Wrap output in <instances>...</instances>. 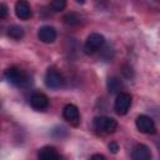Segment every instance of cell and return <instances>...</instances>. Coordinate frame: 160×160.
<instances>
[{
    "label": "cell",
    "instance_id": "cell-1",
    "mask_svg": "<svg viewBox=\"0 0 160 160\" xmlns=\"http://www.w3.org/2000/svg\"><path fill=\"white\" fill-rule=\"evenodd\" d=\"M5 78L10 84L19 86V88H28L31 84V78L24 70L15 68V66L9 68L5 71Z\"/></svg>",
    "mask_w": 160,
    "mask_h": 160
},
{
    "label": "cell",
    "instance_id": "cell-3",
    "mask_svg": "<svg viewBox=\"0 0 160 160\" xmlns=\"http://www.w3.org/2000/svg\"><path fill=\"white\" fill-rule=\"evenodd\" d=\"M94 128L104 134H112L118 129V122L115 119L109 116H98L94 119Z\"/></svg>",
    "mask_w": 160,
    "mask_h": 160
},
{
    "label": "cell",
    "instance_id": "cell-6",
    "mask_svg": "<svg viewBox=\"0 0 160 160\" xmlns=\"http://www.w3.org/2000/svg\"><path fill=\"white\" fill-rule=\"evenodd\" d=\"M135 124H136V128L139 129L140 132H144V134H154L156 131L155 122H154V120L150 116L139 115L136 118V120H135Z\"/></svg>",
    "mask_w": 160,
    "mask_h": 160
},
{
    "label": "cell",
    "instance_id": "cell-12",
    "mask_svg": "<svg viewBox=\"0 0 160 160\" xmlns=\"http://www.w3.org/2000/svg\"><path fill=\"white\" fill-rule=\"evenodd\" d=\"M15 14L21 20H28L31 18V8L26 1H18L15 4Z\"/></svg>",
    "mask_w": 160,
    "mask_h": 160
},
{
    "label": "cell",
    "instance_id": "cell-20",
    "mask_svg": "<svg viewBox=\"0 0 160 160\" xmlns=\"http://www.w3.org/2000/svg\"><path fill=\"white\" fill-rule=\"evenodd\" d=\"M89 160H106V159H105V156L101 155V154H94Z\"/></svg>",
    "mask_w": 160,
    "mask_h": 160
},
{
    "label": "cell",
    "instance_id": "cell-7",
    "mask_svg": "<svg viewBox=\"0 0 160 160\" xmlns=\"http://www.w3.org/2000/svg\"><path fill=\"white\" fill-rule=\"evenodd\" d=\"M62 116L68 122H70L74 126H78L80 122V112H79V109L74 104L65 105L62 110Z\"/></svg>",
    "mask_w": 160,
    "mask_h": 160
},
{
    "label": "cell",
    "instance_id": "cell-17",
    "mask_svg": "<svg viewBox=\"0 0 160 160\" xmlns=\"http://www.w3.org/2000/svg\"><path fill=\"white\" fill-rule=\"evenodd\" d=\"M8 12H9V9H8V6H6L5 4L0 2V20L5 19V18L8 16Z\"/></svg>",
    "mask_w": 160,
    "mask_h": 160
},
{
    "label": "cell",
    "instance_id": "cell-13",
    "mask_svg": "<svg viewBox=\"0 0 160 160\" xmlns=\"http://www.w3.org/2000/svg\"><path fill=\"white\" fill-rule=\"evenodd\" d=\"M122 89V82L119 78L116 76H111L108 79V90L111 94H120Z\"/></svg>",
    "mask_w": 160,
    "mask_h": 160
},
{
    "label": "cell",
    "instance_id": "cell-14",
    "mask_svg": "<svg viewBox=\"0 0 160 160\" xmlns=\"http://www.w3.org/2000/svg\"><path fill=\"white\" fill-rule=\"evenodd\" d=\"M8 35L14 40H20L24 38V29L19 25H11L8 29Z\"/></svg>",
    "mask_w": 160,
    "mask_h": 160
},
{
    "label": "cell",
    "instance_id": "cell-10",
    "mask_svg": "<svg viewBox=\"0 0 160 160\" xmlns=\"http://www.w3.org/2000/svg\"><path fill=\"white\" fill-rule=\"evenodd\" d=\"M131 160H151V151L144 144H138L131 151Z\"/></svg>",
    "mask_w": 160,
    "mask_h": 160
},
{
    "label": "cell",
    "instance_id": "cell-5",
    "mask_svg": "<svg viewBox=\"0 0 160 160\" xmlns=\"http://www.w3.org/2000/svg\"><path fill=\"white\" fill-rule=\"evenodd\" d=\"M44 80H45V85L50 89H60L64 85L62 75L55 69H49L45 74Z\"/></svg>",
    "mask_w": 160,
    "mask_h": 160
},
{
    "label": "cell",
    "instance_id": "cell-2",
    "mask_svg": "<svg viewBox=\"0 0 160 160\" xmlns=\"http://www.w3.org/2000/svg\"><path fill=\"white\" fill-rule=\"evenodd\" d=\"M104 42H105V38L101 34H99V32L90 34L86 38L85 44H84V51H85V54H88V55L95 54L96 51H99L102 48Z\"/></svg>",
    "mask_w": 160,
    "mask_h": 160
},
{
    "label": "cell",
    "instance_id": "cell-16",
    "mask_svg": "<svg viewBox=\"0 0 160 160\" xmlns=\"http://www.w3.org/2000/svg\"><path fill=\"white\" fill-rule=\"evenodd\" d=\"M66 6V1L65 0H54L49 4V8L54 11V12H58V11H61Z\"/></svg>",
    "mask_w": 160,
    "mask_h": 160
},
{
    "label": "cell",
    "instance_id": "cell-18",
    "mask_svg": "<svg viewBox=\"0 0 160 160\" xmlns=\"http://www.w3.org/2000/svg\"><path fill=\"white\" fill-rule=\"evenodd\" d=\"M109 150H110L112 154H116V152H118V150H119V145H118V142L111 141V142L109 144Z\"/></svg>",
    "mask_w": 160,
    "mask_h": 160
},
{
    "label": "cell",
    "instance_id": "cell-8",
    "mask_svg": "<svg viewBox=\"0 0 160 160\" xmlns=\"http://www.w3.org/2000/svg\"><path fill=\"white\" fill-rule=\"evenodd\" d=\"M38 38L40 41L45 42V44H50V42H54L55 39H56V30L54 26H50V25H44L39 29L38 31Z\"/></svg>",
    "mask_w": 160,
    "mask_h": 160
},
{
    "label": "cell",
    "instance_id": "cell-11",
    "mask_svg": "<svg viewBox=\"0 0 160 160\" xmlns=\"http://www.w3.org/2000/svg\"><path fill=\"white\" fill-rule=\"evenodd\" d=\"M38 160H64V158L52 146H44L38 154Z\"/></svg>",
    "mask_w": 160,
    "mask_h": 160
},
{
    "label": "cell",
    "instance_id": "cell-15",
    "mask_svg": "<svg viewBox=\"0 0 160 160\" xmlns=\"http://www.w3.org/2000/svg\"><path fill=\"white\" fill-rule=\"evenodd\" d=\"M64 21H65V24L71 25V26L72 25H79L81 22V16L76 12H69L64 16Z\"/></svg>",
    "mask_w": 160,
    "mask_h": 160
},
{
    "label": "cell",
    "instance_id": "cell-4",
    "mask_svg": "<svg viewBox=\"0 0 160 160\" xmlns=\"http://www.w3.org/2000/svg\"><path fill=\"white\" fill-rule=\"evenodd\" d=\"M131 106V95L128 92H120L116 96L114 110L118 115H125Z\"/></svg>",
    "mask_w": 160,
    "mask_h": 160
},
{
    "label": "cell",
    "instance_id": "cell-19",
    "mask_svg": "<svg viewBox=\"0 0 160 160\" xmlns=\"http://www.w3.org/2000/svg\"><path fill=\"white\" fill-rule=\"evenodd\" d=\"M122 74L126 76V78H132V71H131V68L130 66H122Z\"/></svg>",
    "mask_w": 160,
    "mask_h": 160
},
{
    "label": "cell",
    "instance_id": "cell-9",
    "mask_svg": "<svg viewBox=\"0 0 160 160\" xmlns=\"http://www.w3.org/2000/svg\"><path fill=\"white\" fill-rule=\"evenodd\" d=\"M30 104L35 110H45L49 106V99L42 92H34L30 96Z\"/></svg>",
    "mask_w": 160,
    "mask_h": 160
}]
</instances>
